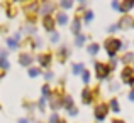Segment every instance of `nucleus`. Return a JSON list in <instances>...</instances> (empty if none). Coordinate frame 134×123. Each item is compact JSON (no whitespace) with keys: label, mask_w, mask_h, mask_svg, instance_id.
<instances>
[{"label":"nucleus","mask_w":134,"mask_h":123,"mask_svg":"<svg viewBox=\"0 0 134 123\" xmlns=\"http://www.w3.org/2000/svg\"><path fill=\"white\" fill-rule=\"evenodd\" d=\"M121 47H122V44H121L119 39H107L105 41V49H107L109 56H114L115 51H119Z\"/></svg>","instance_id":"nucleus-1"},{"label":"nucleus","mask_w":134,"mask_h":123,"mask_svg":"<svg viewBox=\"0 0 134 123\" xmlns=\"http://www.w3.org/2000/svg\"><path fill=\"white\" fill-rule=\"evenodd\" d=\"M105 113H107V105H98V106L95 108V116H97V120H104Z\"/></svg>","instance_id":"nucleus-2"},{"label":"nucleus","mask_w":134,"mask_h":123,"mask_svg":"<svg viewBox=\"0 0 134 123\" xmlns=\"http://www.w3.org/2000/svg\"><path fill=\"white\" fill-rule=\"evenodd\" d=\"M95 68H97L98 78H105V76H107V73H109V68H107V66H104V64H100V62H97V64H95Z\"/></svg>","instance_id":"nucleus-3"},{"label":"nucleus","mask_w":134,"mask_h":123,"mask_svg":"<svg viewBox=\"0 0 134 123\" xmlns=\"http://www.w3.org/2000/svg\"><path fill=\"white\" fill-rule=\"evenodd\" d=\"M131 76H132V69L126 68L124 71H122V81L124 83H131Z\"/></svg>","instance_id":"nucleus-4"},{"label":"nucleus","mask_w":134,"mask_h":123,"mask_svg":"<svg viewBox=\"0 0 134 123\" xmlns=\"http://www.w3.org/2000/svg\"><path fill=\"white\" fill-rule=\"evenodd\" d=\"M131 20H132V19H129V17H124V19H122V22H119V27H122V29H127V27H131V25H132Z\"/></svg>","instance_id":"nucleus-5"},{"label":"nucleus","mask_w":134,"mask_h":123,"mask_svg":"<svg viewBox=\"0 0 134 123\" xmlns=\"http://www.w3.org/2000/svg\"><path fill=\"white\" fill-rule=\"evenodd\" d=\"M44 27L48 30H53V27H54V22H53L51 17H44Z\"/></svg>","instance_id":"nucleus-6"},{"label":"nucleus","mask_w":134,"mask_h":123,"mask_svg":"<svg viewBox=\"0 0 134 123\" xmlns=\"http://www.w3.org/2000/svg\"><path fill=\"white\" fill-rule=\"evenodd\" d=\"M49 59H51V56H49V54H43V56H39V62H41V66H48V64H49Z\"/></svg>","instance_id":"nucleus-7"},{"label":"nucleus","mask_w":134,"mask_h":123,"mask_svg":"<svg viewBox=\"0 0 134 123\" xmlns=\"http://www.w3.org/2000/svg\"><path fill=\"white\" fill-rule=\"evenodd\" d=\"M20 64L29 66V64H31V56H29V54H22V56H20Z\"/></svg>","instance_id":"nucleus-8"},{"label":"nucleus","mask_w":134,"mask_h":123,"mask_svg":"<svg viewBox=\"0 0 134 123\" xmlns=\"http://www.w3.org/2000/svg\"><path fill=\"white\" fill-rule=\"evenodd\" d=\"M132 5H134V2H124V3H122V7H121V10H129Z\"/></svg>","instance_id":"nucleus-9"},{"label":"nucleus","mask_w":134,"mask_h":123,"mask_svg":"<svg viewBox=\"0 0 134 123\" xmlns=\"http://www.w3.org/2000/svg\"><path fill=\"white\" fill-rule=\"evenodd\" d=\"M58 22L59 24H66V22H68V19H66L65 14H59V15H58Z\"/></svg>","instance_id":"nucleus-10"},{"label":"nucleus","mask_w":134,"mask_h":123,"mask_svg":"<svg viewBox=\"0 0 134 123\" xmlns=\"http://www.w3.org/2000/svg\"><path fill=\"white\" fill-rule=\"evenodd\" d=\"M97 51H98V46L97 44H92L90 47H88V52H90V54H97Z\"/></svg>","instance_id":"nucleus-11"},{"label":"nucleus","mask_w":134,"mask_h":123,"mask_svg":"<svg viewBox=\"0 0 134 123\" xmlns=\"http://www.w3.org/2000/svg\"><path fill=\"white\" fill-rule=\"evenodd\" d=\"M83 100H85V103H88V101H90V91L88 89L83 91Z\"/></svg>","instance_id":"nucleus-12"},{"label":"nucleus","mask_w":134,"mask_h":123,"mask_svg":"<svg viewBox=\"0 0 134 123\" xmlns=\"http://www.w3.org/2000/svg\"><path fill=\"white\" fill-rule=\"evenodd\" d=\"M78 29H80V20H75V22H73V32H78Z\"/></svg>","instance_id":"nucleus-13"},{"label":"nucleus","mask_w":134,"mask_h":123,"mask_svg":"<svg viewBox=\"0 0 134 123\" xmlns=\"http://www.w3.org/2000/svg\"><path fill=\"white\" fill-rule=\"evenodd\" d=\"M82 69H83V66H82V64H75V66H73V71H75V74H78Z\"/></svg>","instance_id":"nucleus-14"},{"label":"nucleus","mask_w":134,"mask_h":123,"mask_svg":"<svg viewBox=\"0 0 134 123\" xmlns=\"http://www.w3.org/2000/svg\"><path fill=\"white\" fill-rule=\"evenodd\" d=\"M9 46H10V49H15L17 47V41L15 39H9Z\"/></svg>","instance_id":"nucleus-15"},{"label":"nucleus","mask_w":134,"mask_h":123,"mask_svg":"<svg viewBox=\"0 0 134 123\" xmlns=\"http://www.w3.org/2000/svg\"><path fill=\"white\" fill-rule=\"evenodd\" d=\"M110 106H112V110H114V111H119V105H117V101H115V100H112Z\"/></svg>","instance_id":"nucleus-16"},{"label":"nucleus","mask_w":134,"mask_h":123,"mask_svg":"<svg viewBox=\"0 0 134 123\" xmlns=\"http://www.w3.org/2000/svg\"><path fill=\"white\" fill-rule=\"evenodd\" d=\"M83 42H85V37H83V36H78V37H76V46H82Z\"/></svg>","instance_id":"nucleus-17"},{"label":"nucleus","mask_w":134,"mask_h":123,"mask_svg":"<svg viewBox=\"0 0 134 123\" xmlns=\"http://www.w3.org/2000/svg\"><path fill=\"white\" fill-rule=\"evenodd\" d=\"M0 66H2V68L5 69V68H9V62H7L5 59H0Z\"/></svg>","instance_id":"nucleus-18"},{"label":"nucleus","mask_w":134,"mask_h":123,"mask_svg":"<svg viewBox=\"0 0 134 123\" xmlns=\"http://www.w3.org/2000/svg\"><path fill=\"white\" fill-rule=\"evenodd\" d=\"M132 57H134L132 54H126V57H124V62H129V61H131Z\"/></svg>","instance_id":"nucleus-19"},{"label":"nucleus","mask_w":134,"mask_h":123,"mask_svg":"<svg viewBox=\"0 0 134 123\" xmlns=\"http://www.w3.org/2000/svg\"><path fill=\"white\" fill-rule=\"evenodd\" d=\"M61 5H63V9H70V7H71V2H63Z\"/></svg>","instance_id":"nucleus-20"},{"label":"nucleus","mask_w":134,"mask_h":123,"mask_svg":"<svg viewBox=\"0 0 134 123\" xmlns=\"http://www.w3.org/2000/svg\"><path fill=\"white\" fill-rule=\"evenodd\" d=\"M37 73H39L37 69H31V71H29V74H31V76L34 78V76H37Z\"/></svg>","instance_id":"nucleus-21"},{"label":"nucleus","mask_w":134,"mask_h":123,"mask_svg":"<svg viewBox=\"0 0 134 123\" xmlns=\"http://www.w3.org/2000/svg\"><path fill=\"white\" fill-rule=\"evenodd\" d=\"M88 79H90L88 73H83V81H85V83H88Z\"/></svg>","instance_id":"nucleus-22"},{"label":"nucleus","mask_w":134,"mask_h":123,"mask_svg":"<svg viewBox=\"0 0 134 123\" xmlns=\"http://www.w3.org/2000/svg\"><path fill=\"white\" fill-rule=\"evenodd\" d=\"M92 17H93V14H92V12H87V15H85V19H87V20H90V19H92Z\"/></svg>","instance_id":"nucleus-23"},{"label":"nucleus","mask_w":134,"mask_h":123,"mask_svg":"<svg viewBox=\"0 0 134 123\" xmlns=\"http://www.w3.org/2000/svg\"><path fill=\"white\" fill-rule=\"evenodd\" d=\"M51 123H58V116H56V115H53V116H51Z\"/></svg>","instance_id":"nucleus-24"},{"label":"nucleus","mask_w":134,"mask_h":123,"mask_svg":"<svg viewBox=\"0 0 134 123\" xmlns=\"http://www.w3.org/2000/svg\"><path fill=\"white\" fill-rule=\"evenodd\" d=\"M53 34H54V32H53ZM58 39H59V37H58V34H54V36L51 37V41H53V42H56V41H58Z\"/></svg>","instance_id":"nucleus-25"},{"label":"nucleus","mask_w":134,"mask_h":123,"mask_svg":"<svg viewBox=\"0 0 134 123\" xmlns=\"http://www.w3.org/2000/svg\"><path fill=\"white\" fill-rule=\"evenodd\" d=\"M43 93H44V94L49 93V86H44V88H43Z\"/></svg>","instance_id":"nucleus-26"},{"label":"nucleus","mask_w":134,"mask_h":123,"mask_svg":"<svg viewBox=\"0 0 134 123\" xmlns=\"http://www.w3.org/2000/svg\"><path fill=\"white\" fill-rule=\"evenodd\" d=\"M129 100H132V101H134V91H132V93H129Z\"/></svg>","instance_id":"nucleus-27"},{"label":"nucleus","mask_w":134,"mask_h":123,"mask_svg":"<svg viewBox=\"0 0 134 123\" xmlns=\"http://www.w3.org/2000/svg\"><path fill=\"white\" fill-rule=\"evenodd\" d=\"M19 123H27V120H19Z\"/></svg>","instance_id":"nucleus-28"},{"label":"nucleus","mask_w":134,"mask_h":123,"mask_svg":"<svg viewBox=\"0 0 134 123\" xmlns=\"http://www.w3.org/2000/svg\"><path fill=\"white\" fill-rule=\"evenodd\" d=\"M131 86H132V88H134V78H132V79H131Z\"/></svg>","instance_id":"nucleus-29"},{"label":"nucleus","mask_w":134,"mask_h":123,"mask_svg":"<svg viewBox=\"0 0 134 123\" xmlns=\"http://www.w3.org/2000/svg\"><path fill=\"white\" fill-rule=\"evenodd\" d=\"M114 123H124V121H119V120H115V121H114Z\"/></svg>","instance_id":"nucleus-30"},{"label":"nucleus","mask_w":134,"mask_h":123,"mask_svg":"<svg viewBox=\"0 0 134 123\" xmlns=\"http://www.w3.org/2000/svg\"><path fill=\"white\" fill-rule=\"evenodd\" d=\"M58 123H65V121H58Z\"/></svg>","instance_id":"nucleus-31"},{"label":"nucleus","mask_w":134,"mask_h":123,"mask_svg":"<svg viewBox=\"0 0 134 123\" xmlns=\"http://www.w3.org/2000/svg\"><path fill=\"white\" fill-rule=\"evenodd\" d=\"M132 25H134V22H132Z\"/></svg>","instance_id":"nucleus-32"}]
</instances>
